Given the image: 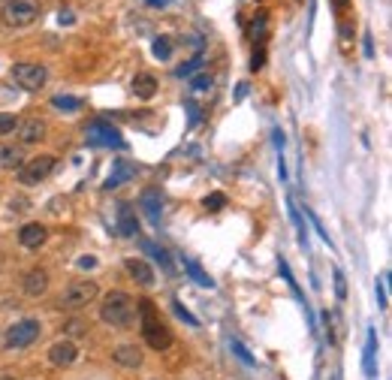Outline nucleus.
Returning a JSON list of instances; mask_svg holds the SVG:
<instances>
[{"label":"nucleus","mask_w":392,"mask_h":380,"mask_svg":"<svg viewBox=\"0 0 392 380\" xmlns=\"http://www.w3.org/2000/svg\"><path fill=\"white\" fill-rule=\"evenodd\" d=\"M133 314H136V302L121 290L106 293L100 302V320L106 326H115V329H124V326L133 323Z\"/></svg>","instance_id":"nucleus-1"},{"label":"nucleus","mask_w":392,"mask_h":380,"mask_svg":"<svg viewBox=\"0 0 392 380\" xmlns=\"http://www.w3.org/2000/svg\"><path fill=\"white\" fill-rule=\"evenodd\" d=\"M139 317H142V335H145L148 347L151 350H167L172 344V335H169L167 326L160 323V317H157V311H154V305L148 299L139 302Z\"/></svg>","instance_id":"nucleus-2"},{"label":"nucleus","mask_w":392,"mask_h":380,"mask_svg":"<svg viewBox=\"0 0 392 380\" xmlns=\"http://www.w3.org/2000/svg\"><path fill=\"white\" fill-rule=\"evenodd\" d=\"M42 6L40 0H6L3 3V21L10 24V28H28L40 19Z\"/></svg>","instance_id":"nucleus-3"},{"label":"nucleus","mask_w":392,"mask_h":380,"mask_svg":"<svg viewBox=\"0 0 392 380\" xmlns=\"http://www.w3.org/2000/svg\"><path fill=\"white\" fill-rule=\"evenodd\" d=\"M12 82L19 85L22 91H40L42 85L49 82V70L42 64H28V60H22V64H12Z\"/></svg>","instance_id":"nucleus-4"},{"label":"nucleus","mask_w":392,"mask_h":380,"mask_svg":"<svg viewBox=\"0 0 392 380\" xmlns=\"http://www.w3.org/2000/svg\"><path fill=\"white\" fill-rule=\"evenodd\" d=\"M40 332H42V326L40 320H19V323H12L10 329H6L3 335V344H6V350H22V347H31L33 341L40 338Z\"/></svg>","instance_id":"nucleus-5"},{"label":"nucleus","mask_w":392,"mask_h":380,"mask_svg":"<svg viewBox=\"0 0 392 380\" xmlns=\"http://www.w3.org/2000/svg\"><path fill=\"white\" fill-rule=\"evenodd\" d=\"M97 296H100L97 281H73V284H69V287L64 290V296H60V305L78 311V308H88Z\"/></svg>","instance_id":"nucleus-6"},{"label":"nucleus","mask_w":392,"mask_h":380,"mask_svg":"<svg viewBox=\"0 0 392 380\" xmlns=\"http://www.w3.org/2000/svg\"><path fill=\"white\" fill-rule=\"evenodd\" d=\"M55 166H58V160L51 157V154H40V157L22 163L19 181H22V184H40V181H46L51 172H55Z\"/></svg>","instance_id":"nucleus-7"},{"label":"nucleus","mask_w":392,"mask_h":380,"mask_svg":"<svg viewBox=\"0 0 392 380\" xmlns=\"http://www.w3.org/2000/svg\"><path fill=\"white\" fill-rule=\"evenodd\" d=\"M85 142L97 145V148H124L127 145L121 139V133L112 124H106V121H94V124L85 127Z\"/></svg>","instance_id":"nucleus-8"},{"label":"nucleus","mask_w":392,"mask_h":380,"mask_svg":"<svg viewBox=\"0 0 392 380\" xmlns=\"http://www.w3.org/2000/svg\"><path fill=\"white\" fill-rule=\"evenodd\" d=\"M76 359H78V347L69 338L64 341H55L49 347V362L55 368H69V365H76Z\"/></svg>","instance_id":"nucleus-9"},{"label":"nucleus","mask_w":392,"mask_h":380,"mask_svg":"<svg viewBox=\"0 0 392 380\" xmlns=\"http://www.w3.org/2000/svg\"><path fill=\"white\" fill-rule=\"evenodd\" d=\"M46 290H49V272L40 269V266H37V269H31V272L22 278V293H24V296L40 299Z\"/></svg>","instance_id":"nucleus-10"},{"label":"nucleus","mask_w":392,"mask_h":380,"mask_svg":"<svg viewBox=\"0 0 392 380\" xmlns=\"http://www.w3.org/2000/svg\"><path fill=\"white\" fill-rule=\"evenodd\" d=\"M19 139L22 145H37L46 139V121H40V118H24L22 124H19Z\"/></svg>","instance_id":"nucleus-11"},{"label":"nucleus","mask_w":392,"mask_h":380,"mask_svg":"<svg viewBox=\"0 0 392 380\" xmlns=\"http://www.w3.org/2000/svg\"><path fill=\"white\" fill-rule=\"evenodd\" d=\"M139 205H142V211H145L148 221H151V223H160V214H163V196H160V190H157V187H148L145 193H142V200H139Z\"/></svg>","instance_id":"nucleus-12"},{"label":"nucleus","mask_w":392,"mask_h":380,"mask_svg":"<svg viewBox=\"0 0 392 380\" xmlns=\"http://www.w3.org/2000/svg\"><path fill=\"white\" fill-rule=\"evenodd\" d=\"M46 239H49V230L42 227V223H24L19 232L22 248H28V250H37L40 245H46Z\"/></svg>","instance_id":"nucleus-13"},{"label":"nucleus","mask_w":392,"mask_h":380,"mask_svg":"<svg viewBox=\"0 0 392 380\" xmlns=\"http://www.w3.org/2000/svg\"><path fill=\"white\" fill-rule=\"evenodd\" d=\"M130 278H133L136 284H142V287H151L154 284V269L148 266V260H142V257H130V260H124Z\"/></svg>","instance_id":"nucleus-14"},{"label":"nucleus","mask_w":392,"mask_h":380,"mask_svg":"<svg viewBox=\"0 0 392 380\" xmlns=\"http://www.w3.org/2000/svg\"><path fill=\"white\" fill-rule=\"evenodd\" d=\"M374 356H377V335H374V329H368V335H365V350H362V371L365 377H377V362H374Z\"/></svg>","instance_id":"nucleus-15"},{"label":"nucleus","mask_w":392,"mask_h":380,"mask_svg":"<svg viewBox=\"0 0 392 380\" xmlns=\"http://www.w3.org/2000/svg\"><path fill=\"white\" fill-rule=\"evenodd\" d=\"M112 359H115L121 368H139L142 365V350H139L136 344H121V347L112 350Z\"/></svg>","instance_id":"nucleus-16"},{"label":"nucleus","mask_w":392,"mask_h":380,"mask_svg":"<svg viewBox=\"0 0 392 380\" xmlns=\"http://www.w3.org/2000/svg\"><path fill=\"white\" fill-rule=\"evenodd\" d=\"M139 245H142V250H145L148 257H154V260L160 263V269L167 272V275H172V272H176V263L169 260V250H163L160 245H154L151 239H139Z\"/></svg>","instance_id":"nucleus-17"},{"label":"nucleus","mask_w":392,"mask_h":380,"mask_svg":"<svg viewBox=\"0 0 392 380\" xmlns=\"http://www.w3.org/2000/svg\"><path fill=\"white\" fill-rule=\"evenodd\" d=\"M118 232L124 239H136L139 236V221H136V211L130 205H121L118 209Z\"/></svg>","instance_id":"nucleus-18"},{"label":"nucleus","mask_w":392,"mask_h":380,"mask_svg":"<svg viewBox=\"0 0 392 380\" xmlns=\"http://www.w3.org/2000/svg\"><path fill=\"white\" fill-rule=\"evenodd\" d=\"M130 88H133V94H136L139 100H151L154 94H157V79H154L151 73H139Z\"/></svg>","instance_id":"nucleus-19"},{"label":"nucleus","mask_w":392,"mask_h":380,"mask_svg":"<svg viewBox=\"0 0 392 380\" xmlns=\"http://www.w3.org/2000/svg\"><path fill=\"white\" fill-rule=\"evenodd\" d=\"M181 263H185V272H187L190 278H194V281L199 284V287H205V290H212V287H214L212 275H208V272L203 269V266H199V263L194 260V257H181Z\"/></svg>","instance_id":"nucleus-20"},{"label":"nucleus","mask_w":392,"mask_h":380,"mask_svg":"<svg viewBox=\"0 0 392 380\" xmlns=\"http://www.w3.org/2000/svg\"><path fill=\"white\" fill-rule=\"evenodd\" d=\"M24 154L15 145H0V169H22Z\"/></svg>","instance_id":"nucleus-21"},{"label":"nucleus","mask_w":392,"mask_h":380,"mask_svg":"<svg viewBox=\"0 0 392 380\" xmlns=\"http://www.w3.org/2000/svg\"><path fill=\"white\" fill-rule=\"evenodd\" d=\"M266 31H269V12L259 10L254 15V21H250V28H248V37L254 40V42H263L266 40Z\"/></svg>","instance_id":"nucleus-22"},{"label":"nucleus","mask_w":392,"mask_h":380,"mask_svg":"<svg viewBox=\"0 0 392 380\" xmlns=\"http://www.w3.org/2000/svg\"><path fill=\"white\" fill-rule=\"evenodd\" d=\"M133 175H136V169L130 166V163H118V169H115V172H112V175L106 178V190L118 187L121 181H130V178H133Z\"/></svg>","instance_id":"nucleus-23"},{"label":"nucleus","mask_w":392,"mask_h":380,"mask_svg":"<svg viewBox=\"0 0 392 380\" xmlns=\"http://www.w3.org/2000/svg\"><path fill=\"white\" fill-rule=\"evenodd\" d=\"M172 49H176L172 37H157V40H154V46H151V51H154V58H157V60H169V58H172Z\"/></svg>","instance_id":"nucleus-24"},{"label":"nucleus","mask_w":392,"mask_h":380,"mask_svg":"<svg viewBox=\"0 0 392 380\" xmlns=\"http://www.w3.org/2000/svg\"><path fill=\"white\" fill-rule=\"evenodd\" d=\"M287 211H290V221H293L296 232H299V241L305 245V239H308V232H305V221H302V214H299V209H296V202H293V200H287Z\"/></svg>","instance_id":"nucleus-25"},{"label":"nucleus","mask_w":392,"mask_h":380,"mask_svg":"<svg viewBox=\"0 0 392 380\" xmlns=\"http://www.w3.org/2000/svg\"><path fill=\"white\" fill-rule=\"evenodd\" d=\"M51 106H55V109H64V112H78V109H82V100L58 94V97H51Z\"/></svg>","instance_id":"nucleus-26"},{"label":"nucleus","mask_w":392,"mask_h":380,"mask_svg":"<svg viewBox=\"0 0 392 380\" xmlns=\"http://www.w3.org/2000/svg\"><path fill=\"white\" fill-rule=\"evenodd\" d=\"M199 64H203V55H196L194 60H187V64H181L178 70H176V76H178V79H190V76H194V73L199 70Z\"/></svg>","instance_id":"nucleus-27"},{"label":"nucleus","mask_w":392,"mask_h":380,"mask_svg":"<svg viewBox=\"0 0 392 380\" xmlns=\"http://www.w3.org/2000/svg\"><path fill=\"white\" fill-rule=\"evenodd\" d=\"M230 347H232V353H235V356H239L241 362H245V365H257V359L254 356H250V350L245 347V344H241V341H230Z\"/></svg>","instance_id":"nucleus-28"},{"label":"nucleus","mask_w":392,"mask_h":380,"mask_svg":"<svg viewBox=\"0 0 392 380\" xmlns=\"http://www.w3.org/2000/svg\"><path fill=\"white\" fill-rule=\"evenodd\" d=\"M386 281H389V272H383L380 275V281H377V287H374V293H377V305L386 311L389 308V299H386Z\"/></svg>","instance_id":"nucleus-29"},{"label":"nucleus","mask_w":392,"mask_h":380,"mask_svg":"<svg viewBox=\"0 0 392 380\" xmlns=\"http://www.w3.org/2000/svg\"><path fill=\"white\" fill-rule=\"evenodd\" d=\"M212 85H214V79L212 76H194V82H190V91L194 94H205V91H212Z\"/></svg>","instance_id":"nucleus-30"},{"label":"nucleus","mask_w":392,"mask_h":380,"mask_svg":"<svg viewBox=\"0 0 392 380\" xmlns=\"http://www.w3.org/2000/svg\"><path fill=\"white\" fill-rule=\"evenodd\" d=\"M223 205H226V196L223 193H212V196H205V200H203V209L205 211H221Z\"/></svg>","instance_id":"nucleus-31"},{"label":"nucleus","mask_w":392,"mask_h":380,"mask_svg":"<svg viewBox=\"0 0 392 380\" xmlns=\"http://www.w3.org/2000/svg\"><path fill=\"white\" fill-rule=\"evenodd\" d=\"M172 308H176V314H178V320H185L187 326H199V320H196V317H194V314H190V311H187L185 305H181V299H176V302H172Z\"/></svg>","instance_id":"nucleus-32"},{"label":"nucleus","mask_w":392,"mask_h":380,"mask_svg":"<svg viewBox=\"0 0 392 380\" xmlns=\"http://www.w3.org/2000/svg\"><path fill=\"white\" fill-rule=\"evenodd\" d=\"M15 127H19V121H15V115H10V112H0V136L12 133Z\"/></svg>","instance_id":"nucleus-33"},{"label":"nucleus","mask_w":392,"mask_h":380,"mask_svg":"<svg viewBox=\"0 0 392 380\" xmlns=\"http://www.w3.org/2000/svg\"><path fill=\"white\" fill-rule=\"evenodd\" d=\"M308 218H311V223H314V230H317V236L323 239L326 245H332V239H329V232L323 230V221H320V218H317V214H314V211H308Z\"/></svg>","instance_id":"nucleus-34"},{"label":"nucleus","mask_w":392,"mask_h":380,"mask_svg":"<svg viewBox=\"0 0 392 380\" xmlns=\"http://www.w3.org/2000/svg\"><path fill=\"white\" fill-rule=\"evenodd\" d=\"M278 269H281V275H284V281L290 284L293 287V293H299V287H296V278H293V272H290V266H287V260L281 257V260H278Z\"/></svg>","instance_id":"nucleus-35"},{"label":"nucleus","mask_w":392,"mask_h":380,"mask_svg":"<svg viewBox=\"0 0 392 380\" xmlns=\"http://www.w3.org/2000/svg\"><path fill=\"white\" fill-rule=\"evenodd\" d=\"M335 293H338V299L347 296V281H344V272L341 269H335Z\"/></svg>","instance_id":"nucleus-36"},{"label":"nucleus","mask_w":392,"mask_h":380,"mask_svg":"<svg viewBox=\"0 0 392 380\" xmlns=\"http://www.w3.org/2000/svg\"><path fill=\"white\" fill-rule=\"evenodd\" d=\"M263 60H266V49L259 46V51H254V58H250V70H263Z\"/></svg>","instance_id":"nucleus-37"},{"label":"nucleus","mask_w":392,"mask_h":380,"mask_svg":"<svg viewBox=\"0 0 392 380\" xmlns=\"http://www.w3.org/2000/svg\"><path fill=\"white\" fill-rule=\"evenodd\" d=\"M187 112H190V124H196V121H199V106L187 100Z\"/></svg>","instance_id":"nucleus-38"},{"label":"nucleus","mask_w":392,"mask_h":380,"mask_svg":"<svg viewBox=\"0 0 392 380\" xmlns=\"http://www.w3.org/2000/svg\"><path fill=\"white\" fill-rule=\"evenodd\" d=\"M78 266H82V269H94L97 260H94V257H78Z\"/></svg>","instance_id":"nucleus-39"},{"label":"nucleus","mask_w":392,"mask_h":380,"mask_svg":"<svg viewBox=\"0 0 392 380\" xmlns=\"http://www.w3.org/2000/svg\"><path fill=\"white\" fill-rule=\"evenodd\" d=\"M58 21H60V24H73V12H69V10H60V12H58Z\"/></svg>","instance_id":"nucleus-40"},{"label":"nucleus","mask_w":392,"mask_h":380,"mask_svg":"<svg viewBox=\"0 0 392 380\" xmlns=\"http://www.w3.org/2000/svg\"><path fill=\"white\" fill-rule=\"evenodd\" d=\"M10 209H12V211H15V209H28V200H24V196H19V200L10 202Z\"/></svg>","instance_id":"nucleus-41"},{"label":"nucleus","mask_w":392,"mask_h":380,"mask_svg":"<svg viewBox=\"0 0 392 380\" xmlns=\"http://www.w3.org/2000/svg\"><path fill=\"white\" fill-rule=\"evenodd\" d=\"M275 145H278V151H284V130H275Z\"/></svg>","instance_id":"nucleus-42"},{"label":"nucleus","mask_w":392,"mask_h":380,"mask_svg":"<svg viewBox=\"0 0 392 380\" xmlns=\"http://www.w3.org/2000/svg\"><path fill=\"white\" fill-rule=\"evenodd\" d=\"M278 175H281V181L287 178V166H284V157H278Z\"/></svg>","instance_id":"nucleus-43"},{"label":"nucleus","mask_w":392,"mask_h":380,"mask_svg":"<svg viewBox=\"0 0 392 380\" xmlns=\"http://www.w3.org/2000/svg\"><path fill=\"white\" fill-rule=\"evenodd\" d=\"M148 6H169V0H145Z\"/></svg>","instance_id":"nucleus-44"},{"label":"nucleus","mask_w":392,"mask_h":380,"mask_svg":"<svg viewBox=\"0 0 392 380\" xmlns=\"http://www.w3.org/2000/svg\"><path fill=\"white\" fill-rule=\"evenodd\" d=\"M347 3H350V0H335V10H338V12H344V10H347Z\"/></svg>","instance_id":"nucleus-45"},{"label":"nucleus","mask_w":392,"mask_h":380,"mask_svg":"<svg viewBox=\"0 0 392 380\" xmlns=\"http://www.w3.org/2000/svg\"><path fill=\"white\" fill-rule=\"evenodd\" d=\"M365 55H368V58L374 55V49H371V37H365Z\"/></svg>","instance_id":"nucleus-46"},{"label":"nucleus","mask_w":392,"mask_h":380,"mask_svg":"<svg viewBox=\"0 0 392 380\" xmlns=\"http://www.w3.org/2000/svg\"><path fill=\"white\" fill-rule=\"evenodd\" d=\"M0 380H12V377H0Z\"/></svg>","instance_id":"nucleus-47"}]
</instances>
